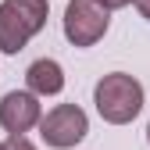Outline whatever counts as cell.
<instances>
[{
  "instance_id": "6da1fadb",
  "label": "cell",
  "mask_w": 150,
  "mask_h": 150,
  "mask_svg": "<svg viewBox=\"0 0 150 150\" xmlns=\"http://www.w3.org/2000/svg\"><path fill=\"white\" fill-rule=\"evenodd\" d=\"M93 104H97V115L111 125H129L139 111H143V86L139 79L125 71H111L97 82L93 89Z\"/></svg>"
},
{
  "instance_id": "7a4b0ae2",
  "label": "cell",
  "mask_w": 150,
  "mask_h": 150,
  "mask_svg": "<svg viewBox=\"0 0 150 150\" xmlns=\"http://www.w3.org/2000/svg\"><path fill=\"white\" fill-rule=\"evenodd\" d=\"M50 18L47 0H0V50L18 54Z\"/></svg>"
},
{
  "instance_id": "3957f363",
  "label": "cell",
  "mask_w": 150,
  "mask_h": 150,
  "mask_svg": "<svg viewBox=\"0 0 150 150\" xmlns=\"http://www.w3.org/2000/svg\"><path fill=\"white\" fill-rule=\"evenodd\" d=\"M40 139L54 150H71L75 143H82L89 132V118L79 104H57L50 107L47 115L40 118Z\"/></svg>"
},
{
  "instance_id": "277c9868",
  "label": "cell",
  "mask_w": 150,
  "mask_h": 150,
  "mask_svg": "<svg viewBox=\"0 0 150 150\" xmlns=\"http://www.w3.org/2000/svg\"><path fill=\"white\" fill-rule=\"evenodd\" d=\"M61 25H64V40L71 47H93L104 40V32L111 25V11H104L97 0H68Z\"/></svg>"
},
{
  "instance_id": "5b68a950",
  "label": "cell",
  "mask_w": 150,
  "mask_h": 150,
  "mask_svg": "<svg viewBox=\"0 0 150 150\" xmlns=\"http://www.w3.org/2000/svg\"><path fill=\"white\" fill-rule=\"evenodd\" d=\"M43 118V104L40 97H32L29 89H11L0 100V125L7 136H25L29 129H36Z\"/></svg>"
},
{
  "instance_id": "8992f818",
  "label": "cell",
  "mask_w": 150,
  "mask_h": 150,
  "mask_svg": "<svg viewBox=\"0 0 150 150\" xmlns=\"http://www.w3.org/2000/svg\"><path fill=\"white\" fill-rule=\"evenodd\" d=\"M25 86L32 97H57L64 89V68L54 61V57H40L32 61L25 71Z\"/></svg>"
},
{
  "instance_id": "52a82bcc",
  "label": "cell",
  "mask_w": 150,
  "mask_h": 150,
  "mask_svg": "<svg viewBox=\"0 0 150 150\" xmlns=\"http://www.w3.org/2000/svg\"><path fill=\"white\" fill-rule=\"evenodd\" d=\"M4 150H36V146L29 143V136H7L4 139Z\"/></svg>"
},
{
  "instance_id": "ba28073f",
  "label": "cell",
  "mask_w": 150,
  "mask_h": 150,
  "mask_svg": "<svg viewBox=\"0 0 150 150\" xmlns=\"http://www.w3.org/2000/svg\"><path fill=\"white\" fill-rule=\"evenodd\" d=\"M97 4H100L104 11H118V7H129L132 0H97Z\"/></svg>"
},
{
  "instance_id": "9c48e42d",
  "label": "cell",
  "mask_w": 150,
  "mask_h": 150,
  "mask_svg": "<svg viewBox=\"0 0 150 150\" xmlns=\"http://www.w3.org/2000/svg\"><path fill=\"white\" fill-rule=\"evenodd\" d=\"M132 4H136V11H139L146 22H150V0H132Z\"/></svg>"
},
{
  "instance_id": "30bf717a",
  "label": "cell",
  "mask_w": 150,
  "mask_h": 150,
  "mask_svg": "<svg viewBox=\"0 0 150 150\" xmlns=\"http://www.w3.org/2000/svg\"><path fill=\"white\" fill-rule=\"evenodd\" d=\"M146 143H150V125H146Z\"/></svg>"
},
{
  "instance_id": "8fae6325",
  "label": "cell",
  "mask_w": 150,
  "mask_h": 150,
  "mask_svg": "<svg viewBox=\"0 0 150 150\" xmlns=\"http://www.w3.org/2000/svg\"><path fill=\"white\" fill-rule=\"evenodd\" d=\"M0 150H4V143H0Z\"/></svg>"
}]
</instances>
